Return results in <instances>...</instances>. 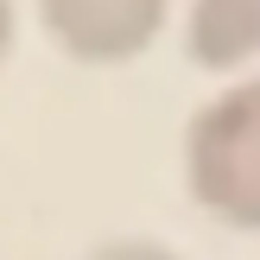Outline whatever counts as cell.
I'll use <instances>...</instances> for the list:
<instances>
[{
	"instance_id": "cell-3",
	"label": "cell",
	"mask_w": 260,
	"mask_h": 260,
	"mask_svg": "<svg viewBox=\"0 0 260 260\" xmlns=\"http://www.w3.org/2000/svg\"><path fill=\"white\" fill-rule=\"evenodd\" d=\"M184 38L203 70H241L260 57V0H197Z\"/></svg>"
},
{
	"instance_id": "cell-2",
	"label": "cell",
	"mask_w": 260,
	"mask_h": 260,
	"mask_svg": "<svg viewBox=\"0 0 260 260\" xmlns=\"http://www.w3.org/2000/svg\"><path fill=\"white\" fill-rule=\"evenodd\" d=\"M38 13L63 57L108 70V63H134L159 38L172 0H38Z\"/></svg>"
},
{
	"instance_id": "cell-5",
	"label": "cell",
	"mask_w": 260,
	"mask_h": 260,
	"mask_svg": "<svg viewBox=\"0 0 260 260\" xmlns=\"http://www.w3.org/2000/svg\"><path fill=\"white\" fill-rule=\"evenodd\" d=\"M7 51H13V0H0V63H7Z\"/></svg>"
},
{
	"instance_id": "cell-4",
	"label": "cell",
	"mask_w": 260,
	"mask_h": 260,
	"mask_svg": "<svg viewBox=\"0 0 260 260\" xmlns=\"http://www.w3.org/2000/svg\"><path fill=\"white\" fill-rule=\"evenodd\" d=\"M83 260H184V254H172L165 241H140V235H127V241H102V248H89Z\"/></svg>"
},
{
	"instance_id": "cell-1",
	"label": "cell",
	"mask_w": 260,
	"mask_h": 260,
	"mask_svg": "<svg viewBox=\"0 0 260 260\" xmlns=\"http://www.w3.org/2000/svg\"><path fill=\"white\" fill-rule=\"evenodd\" d=\"M184 184L216 222L260 235V76L222 89L190 114Z\"/></svg>"
}]
</instances>
